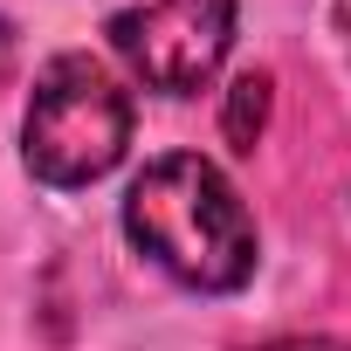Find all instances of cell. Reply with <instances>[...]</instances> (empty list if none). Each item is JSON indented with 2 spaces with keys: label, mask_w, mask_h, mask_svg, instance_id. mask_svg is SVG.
<instances>
[{
  "label": "cell",
  "mask_w": 351,
  "mask_h": 351,
  "mask_svg": "<svg viewBox=\"0 0 351 351\" xmlns=\"http://www.w3.org/2000/svg\"><path fill=\"white\" fill-rule=\"evenodd\" d=\"M131 145V97L97 56H56L21 117V158L42 186H90Z\"/></svg>",
  "instance_id": "2"
},
{
  "label": "cell",
  "mask_w": 351,
  "mask_h": 351,
  "mask_svg": "<svg viewBox=\"0 0 351 351\" xmlns=\"http://www.w3.org/2000/svg\"><path fill=\"white\" fill-rule=\"evenodd\" d=\"M8 62H14V28L0 21V76H8Z\"/></svg>",
  "instance_id": "7"
},
{
  "label": "cell",
  "mask_w": 351,
  "mask_h": 351,
  "mask_svg": "<svg viewBox=\"0 0 351 351\" xmlns=\"http://www.w3.org/2000/svg\"><path fill=\"white\" fill-rule=\"evenodd\" d=\"M110 49L138 83L165 97H193L221 76L234 49V0H145L110 21Z\"/></svg>",
  "instance_id": "3"
},
{
  "label": "cell",
  "mask_w": 351,
  "mask_h": 351,
  "mask_svg": "<svg viewBox=\"0 0 351 351\" xmlns=\"http://www.w3.org/2000/svg\"><path fill=\"white\" fill-rule=\"evenodd\" d=\"M269 97H276L269 69H248V76H234V90H228V110H221V131H228V145H234V152H255V138L269 131Z\"/></svg>",
  "instance_id": "4"
},
{
  "label": "cell",
  "mask_w": 351,
  "mask_h": 351,
  "mask_svg": "<svg viewBox=\"0 0 351 351\" xmlns=\"http://www.w3.org/2000/svg\"><path fill=\"white\" fill-rule=\"evenodd\" d=\"M124 234L145 262L200 296H228L255 276V221L228 172L200 152L152 158L124 193Z\"/></svg>",
  "instance_id": "1"
},
{
  "label": "cell",
  "mask_w": 351,
  "mask_h": 351,
  "mask_svg": "<svg viewBox=\"0 0 351 351\" xmlns=\"http://www.w3.org/2000/svg\"><path fill=\"white\" fill-rule=\"evenodd\" d=\"M262 351H351V344H330V337H289V344H262Z\"/></svg>",
  "instance_id": "5"
},
{
  "label": "cell",
  "mask_w": 351,
  "mask_h": 351,
  "mask_svg": "<svg viewBox=\"0 0 351 351\" xmlns=\"http://www.w3.org/2000/svg\"><path fill=\"white\" fill-rule=\"evenodd\" d=\"M330 21H337V35H344V49H351V0H330Z\"/></svg>",
  "instance_id": "6"
}]
</instances>
